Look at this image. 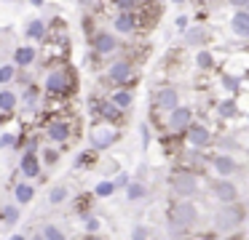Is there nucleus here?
Listing matches in <instances>:
<instances>
[{"label":"nucleus","instance_id":"f257e3e1","mask_svg":"<svg viewBox=\"0 0 249 240\" xmlns=\"http://www.w3.org/2000/svg\"><path fill=\"white\" fill-rule=\"evenodd\" d=\"M43 91L49 96H67L72 94V78L65 67H56L46 75V83H43Z\"/></svg>","mask_w":249,"mask_h":240},{"label":"nucleus","instance_id":"f03ea898","mask_svg":"<svg viewBox=\"0 0 249 240\" xmlns=\"http://www.w3.org/2000/svg\"><path fill=\"white\" fill-rule=\"evenodd\" d=\"M121 139L118 128L113 126V123H102V126H94L91 133H89V144H91L94 152H102V149L113 147L115 142Z\"/></svg>","mask_w":249,"mask_h":240},{"label":"nucleus","instance_id":"7ed1b4c3","mask_svg":"<svg viewBox=\"0 0 249 240\" xmlns=\"http://www.w3.org/2000/svg\"><path fill=\"white\" fill-rule=\"evenodd\" d=\"M244 222V208L236 206V203H231V206H222L220 211L214 213V227L220 229V232H233V229H238Z\"/></svg>","mask_w":249,"mask_h":240},{"label":"nucleus","instance_id":"20e7f679","mask_svg":"<svg viewBox=\"0 0 249 240\" xmlns=\"http://www.w3.org/2000/svg\"><path fill=\"white\" fill-rule=\"evenodd\" d=\"M196 219H198V208H196L190 200H179L177 206L172 208L169 222H174V224H179L182 229H188V227H193V224H196Z\"/></svg>","mask_w":249,"mask_h":240},{"label":"nucleus","instance_id":"39448f33","mask_svg":"<svg viewBox=\"0 0 249 240\" xmlns=\"http://www.w3.org/2000/svg\"><path fill=\"white\" fill-rule=\"evenodd\" d=\"M172 190L177 197H193L198 192V179L193 174H174L172 176Z\"/></svg>","mask_w":249,"mask_h":240},{"label":"nucleus","instance_id":"423d86ee","mask_svg":"<svg viewBox=\"0 0 249 240\" xmlns=\"http://www.w3.org/2000/svg\"><path fill=\"white\" fill-rule=\"evenodd\" d=\"M46 136H49L51 142H56V144L70 142V136H72L70 120H51L49 126H46Z\"/></svg>","mask_w":249,"mask_h":240},{"label":"nucleus","instance_id":"0eeeda50","mask_svg":"<svg viewBox=\"0 0 249 240\" xmlns=\"http://www.w3.org/2000/svg\"><path fill=\"white\" fill-rule=\"evenodd\" d=\"M107 78L113 83H126V80L134 78V64L126 62V59H118V62H113L107 67Z\"/></svg>","mask_w":249,"mask_h":240},{"label":"nucleus","instance_id":"6e6552de","mask_svg":"<svg viewBox=\"0 0 249 240\" xmlns=\"http://www.w3.org/2000/svg\"><path fill=\"white\" fill-rule=\"evenodd\" d=\"M91 48L97 53H102V56H107V53H113L115 48H118V40H115L113 32H94L91 35Z\"/></svg>","mask_w":249,"mask_h":240},{"label":"nucleus","instance_id":"1a4fd4ad","mask_svg":"<svg viewBox=\"0 0 249 240\" xmlns=\"http://www.w3.org/2000/svg\"><path fill=\"white\" fill-rule=\"evenodd\" d=\"M190 123H193V110L190 107H174L169 112V128L172 131H185Z\"/></svg>","mask_w":249,"mask_h":240},{"label":"nucleus","instance_id":"9d476101","mask_svg":"<svg viewBox=\"0 0 249 240\" xmlns=\"http://www.w3.org/2000/svg\"><path fill=\"white\" fill-rule=\"evenodd\" d=\"M214 197L222 203V206H231V203L238 200V187L233 184L231 179H220L214 184Z\"/></svg>","mask_w":249,"mask_h":240},{"label":"nucleus","instance_id":"9b49d317","mask_svg":"<svg viewBox=\"0 0 249 240\" xmlns=\"http://www.w3.org/2000/svg\"><path fill=\"white\" fill-rule=\"evenodd\" d=\"M185 131H188V142L193 144L196 149H204V147H209L212 144V133H209V128L206 126H193V123H190L188 128H185Z\"/></svg>","mask_w":249,"mask_h":240},{"label":"nucleus","instance_id":"f8f14e48","mask_svg":"<svg viewBox=\"0 0 249 240\" xmlns=\"http://www.w3.org/2000/svg\"><path fill=\"white\" fill-rule=\"evenodd\" d=\"M113 27H115V32H121V35H131V32L140 27V19H137L134 11H121V14L115 16Z\"/></svg>","mask_w":249,"mask_h":240},{"label":"nucleus","instance_id":"ddd939ff","mask_svg":"<svg viewBox=\"0 0 249 240\" xmlns=\"http://www.w3.org/2000/svg\"><path fill=\"white\" fill-rule=\"evenodd\" d=\"M156 107L158 110H166V112H172L174 107H179V91L177 88H161V91H156Z\"/></svg>","mask_w":249,"mask_h":240},{"label":"nucleus","instance_id":"4468645a","mask_svg":"<svg viewBox=\"0 0 249 240\" xmlns=\"http://www.w3.org/2000/svg\"><path fill=\"white\" fill-rule=\"evenodd\" d=\"M19 171H22L24 181L38 179L40 176V158L38 155H22V158H19Z\"/></svg>","mask_w":249,"mask_h":240},{"label":"nucleus","instance_id":"2eb2a0df","mask_svg":"<svg viewBox=\"0 0 249 240\" xmlns=\"http://www.w3.org/2000/svg\"><path fill=\"white\" fill-rule=\"evenodd\" d=\"M35 59H38V48H33V46L14 48V67H17V69H27Z\"/></svg>","mask_w":249,"mask_h":240},{"label":"nucleus","instance_id":"dca6fc26","mask_svg":"<svg viewBox=\"0 0 249 240\" xmlns=\"http://www.w3.org/2000/svg\"><path fill=\"white\" fill-rule=\"evenodd\" d=\"M212 165H214V171L220 176H231V174H236V171H238V163L228 152H217L214 158H212Z\"/></svg>","mask_w":249,"mask_h":240},{"label":"nucleus","instance_id":"f3484780","mask_svg":"<svg viewBox=\"0 0 249 240\" xmlns=\"http://www.w3.org/2000/svg\"><path fill=\"white\" fill-rule=\"evenodd\" d=\"M33 197H35V187L30 181L14 184V200H17V206H27V203H33Z\"/></svg>","mask_w":249,"mask_h":240},{"label":"nucleus","instance_id":"a211bd4d","mask_svg":"<svg viewBox=\"0 0 249 240\" xmlns=\"http://www.w3.org/2000/svg\"><path fill=\"white\" fill-rule=\"evenodd\" d=\"M124 190H126V200H131V203H140L147 197V187H145V181H140V179H131Z\"/></svg>","mask_w":249,"mask_h":240},{"label":"nucleus","instance_id":"6ab92c4d","mask_svg":"<svg viewBox=\"0 0 249 240\" xmlns=\"http://www.w3.org/2000/svg\"><path fill=\"white\" fill-rule=\"evenodd\" d=\"M97 117H102L105 123H118L121 120V110L113 104V101H99V110H97Z\"/></svg>","mask_w":249,"mask_h":240},{"label":"nucleus","instance_id":"aec40b11","mask_svg":"<svg viewBox=\"0 0 249 240\" xmlns=\"http://www.w3.org/2000/svg\"><path fill=\"white\" fill-rule=\"evenodd\" d=\"M231 27H233V32H236V35L249 37V11H236V14H233V19H231Z\"/></svg>","mask_w":249,"mask_h":240},{"label":"nucleus","instance_id":"412c9836","mask_svg":"<svg viewBox=\"0 0 249 240\" xmlns=\"http://www.w3.org/2000/svg\"><path fill=\"white\" fill-rule=\"evenodd\" d=\"M110 101H113L121 112H126L131 104H134V94H131V91H126V88H118V91H113V94H110Z\"/></svg>","mask_w":249,"mask_h":240},{"label":"nucleus","instance_id":"4be33fe9","mask_svg":"<svg viewBox=\"0 0 249 240\" xmlns=\"http://www.w3.org/2000/svg\"><path fill=\"white\" fill-rule=\"evenodd\" d=\"M19 206L17 203H6V206H0V222L6 224V227H14V224L19 222Z\"/></svg>","mask_w":249,"mask_h":240},{"label":"nucleus","instance_id":"5701e85b","mask_svg":"<svg viewBox=\"0 0 249 240\" xmlns=\"http://www.w3.org/2000/svg\"><path fill=\"white\" fill-rule=\"evenodd\" d=\"M24 37H27V40H43L46 37V24L40 19L27 21V27H24Z\"/></svg>","mask_w":249,"mask_h":240},{"label":"nucleus","instance_id":"b1692460","mask_svg":"<svg viewBox=\"0 0 249 240\" xmlns=\"http://www.w3.org/2000/svg\"><path fill=\"white\" fill-rule=\"evenodd\" d=\"M19 104V96L14 94L11 88H3L0 91V112H14Z\"/></svg>","mask_w":249,"mask_h":240},{"label":"nucleus","instance_id":"393cba45","mask_svg":"<svg viewBox=\"0 0 249 240\" xmlns=\"http://www.w3.org/2000/svg\"><path fill=\"white\" fill-rule=\"evenodd\" d=\"M67 197H70V190H67L65 184H56V187H51L49 190V203L51 206H59V203H65Z\"/></svg>","mask_w":249,"mask_h":240},{"label":"nucleus","instance_id":"a878e982","mask_svg":"<svg viewBox=\"0 0 249 240\" xmlns=\"http://www.w3.org/2000/svg\"><path fill=\"white\" fill-rule=\"evenodd\" d=\"M94 195H97V197H113L115 195L113 179H99L97 184H94Z\"/></svg>","mask_w":249,"mask_h":240},{"label":"nucleus","instance_id":"bb28decb","mask_svg":"<svg viewBox=\"0 0 249 240\" xmlns=\"http://www.w3.org/2000/svg\"><path fill=\"white\" fill-rule=\"evenodd\" d=\"M38 88L35 85H27V88L22 91V101H24V110H35L38 107Z\"/></svg>","mask_w":249,"mask_h":240},{"label":"nucleus","instance_id":"cd10ccee","mask_svg":"<svg viewBox=\"0 0 249 240\" xmlns=\"http://www.w3.org/2000/svg\"><path fill=\"white\" fill-rule=\"evenodd\" d=\"M217 115H220V117H236L238 115V104L233 99L220 101V104H217Z\"/></svg>","mask_w":249,"mask_h":240},{"label":"nucleus","instance_id":"c85d7f7f","mask_svg":"<svg viewBox=\"0 0 249 240\" xmlns=\"http://www.w3.org/2000/svg\"><path fill=\"white\" fill-rule=\"evenodd\" d=\"M196 67L204 69V72H206V69H212V67H214V56H212L209 51H204V48H201V51L196 53Z\"/></svg>","mask_w":249,"mask_h":240},{"label":"nucleus","instance_id":"c756f323","mask_svg":"<svg viewBox=\"0 0 249 240\" xmlns=\"http://www.w3.org/2000/svg\"><path fill=\"white\" fill-rule=\"evenodd\" d=\"M94 160H97V152L89 147V149H83V152H78V158H75V163H72V165H75V168H83V165H91Z\"/></svg>","mask_w":249,"mask_h":240},{"label":"nucleus","instance_id":"7c9ffc66","mask_svg":"<svg viewBox=\"0 0 249 240\" xmlns=\"http://www.w3.org/2000/svg\"><path fill=\"white\" fill-rule=\"evenodd\" d=\"M40 235H43L46 240H67V235L62 232V229L56 227V224H46V227L40 229Z\"/></svg>","mask_w":249,"mask_h":240},{"label":"nucleus","instance_id":"2f4dec72","mask_svg":"<svg viewBox=\"0 0 249 240\" xmlns=\"http://www.w3.org/2000/svg\"><path fill=\"white\" fill-rule=\"evenodd\" d=\"M14 78H17V67L14 64H3L0 67V85H8Z\"/></svg>","mask_w":249,"mask_h":240},{"label":"nucleus","instance_id":"473e14b6","mask_svg":"<svg viewBox=\"0 0 249 240\" xmlns=\"http://www.w3.org/2000/svg\"><path fill=\"white\" fill-rule=\"evenodd\" d=\"M83 227H86L89 235H97L99 227H102V222H99L97 216H91V213H86V216H83Z\"/></svg>","mask_w":249,"mask_h":240},{"label":"nucleus","instance_id":"72a5a7b5","mask_svg":"<svg viewBox=\"0 0 249 240\" xmlns=\"http://www.w3.org/2000/svg\"><path fill=\"white\" fill-rule=\"evenodd\" d=\"M40 155H43V163L46 165H56V163H59V149L46 147V149H40Z\"/></svg>","mask_w":249,"mask_h":240},{"label":"nucleus","instance_id":"f704fd0d","mask_svg":"<svg viewBox=\"0 0 249 240\" xmlns=\"http://www.w3.org/2000/svg\"><path fill=\"white\" fill-rule=\"evenodd\" d=\"M14 144H17V133H11V131L0 133V149H11Z\"/></svg>","mask_w":249,"mask_h":240},{"label":"nucleus","instance_id":"c9c22d12","mask_svg":"<svg viewBox=\"0 0 249 240\" xmlns=\"http://www.w3.org/2000/svg\"><path fill=\"white\" fill-rule=\"evenodd\" d=\"M129 181H131V176L126 174V171H118V174H115V179H113V184H115V190H124Z\"/></svg>","mask_w":249,"mask_h":240},{"label":"nucleus","instance_id":"e433bc0d","mask_svg":"<svg viewBox=\"0 0 249 240\" xmlns=\"http://www.w3.org/2000/svg\"><path fill=\"white\" fill-rule=\"evenodd\" d=\"M150 238V232H147V227H142V224H137L134 229H131V240H147Z\"/></svg>","mask_w":249,"mask_h":240},{"label":"nucleus","instance_id":"4c0bfd02","mask_svg":"<svg viewBox=\"0 0 249 240\" xmlns=\"http://www.w3.org/2000/svg\"><path fill=\"white\" fill-rule=\"evenodd\" d=\"M185 40H188L190 46H196V43H201V40H204V30H201V27H198V30L188 32V37H185Z\"/></svg>","mask_w":249,"mask_h":240},{"label":"nucleus","instance_id":"58836bf2","mask_svg":"<svg viewBox=\"0 0 249 240\" xmlns=\"http://www.w3.org/2000/svg\"><path fill=\"white\" fill-rule=\"evenodd\" d=\"M222 85H225L228 91H238L241 80H238V78H231V75H225V78H222Z\"/></svg>","mask_w":249,"mask_h":240},{"label":"nucleus","instance_id":"ea45409f","mask_svg":"<svg viewBox=\"0 0 249 240\" xmlns=\"http://www.w3.org/2000/svg\"><path fill=\"white\" fill-rule=\"evenodd\" d=\"M118 5V11H134L137 8V0H113Z\"/></svg>","mask_w":249,"mask_h":240},{"label":"nucleus","instance_id":"a19ab883","mask_svg":"<svg viewBox=\"0 0 249 240\" xmlns=\"http://www.w3.org/2000/svg\"><path fill=\"white\" fill-rule=\"evenodd\" d=\"M38 142H35V139H30L27 144H24V149H22V155H38Z\"/></svg>","mask_w":249,"mask_h":240},{"label":"nucleus","instance_id":"79ce46f5","mask_svg":"<svg viewBox=\"0 0 249 240\" xmlns=\"http://www.w3.org/2000/svg\"><path fill=\"white\" fill-rule=\"evenodd\" d=\"M140 133H142V144H145V147H147V144H150V128H147L145 123H142V126H140Z\"/></svg>","mask_w":249,"mask_h":240},{"label":"nucleus","instance_id":"37998d69","mask_svg":"<svg viewBox=\"0 0 249 240\" xmlns=\"http://www.w3.org/2000/svg\"><path fill=\"white\" fill-rule=\"evenodd\" d=\"M174 27H177L179 32L188 30V16H177V21H174Z\"/></svg>","mask_w":249,"mask_h":240},{"label":"nucleus","instance_id":"c03bdc74","mask_svg":"<svg viewBox=\"0 0 249 240\" xmlns=\"http://www.w3.org/2000/svg\"><path fill=\"white\" fill-rule=\"evenodd\" d=\"M231 5H236L238 11H249V0H231Z\"/></svg>","mask_w":249,"mask_h":240},{"label":"nucleus","instance_id":"a18cd8bd","mask_svg":"<svg viewBox=\"0 0 249 240\" xmlns=\"http://www.w3.org/2000/svg\"><path fill=\"white\" fill-rule=\"evenodd\" d=\"M8 240H27V235H19V232H17V235H11Z\"/></svg>","mask_w":249,"mask_h":240},{"label":"nucleus","instance_id":"49530a36","mask_svg":"<svg viewBox=\"0 0 249 240\" xmlns=\"http://www.w3.org/2000/svg\"><path fill=\"white\" fill-rule=\"evenodd\" d=\"M30 240H46V238H43V235H40V232H35V235H33V238H30Z\"/></svg>","mask_w":249,"mask_h":240},{"label":"nucleus","instance_id":"de8ad7c7","mask_svg":"<svg viewBox=\"0 0 249 240\" xmlns=\"http://www.w3.org/2000/svg\"><path fill=\"white\" fill-rule=\"evenodd\" d=\"M30 3H33V5H43L46 0H30Z\"/></svg>","mask_w":249,"mask_h":240},{"label":"nucleus","instance_id":"09e8293b","mask_svg":"<svg viewBox=\"0 0 249 240\" xmlns=\"http://www.w3.org/2000/svg\"><path fill=\"white\" fill-rule=\"evenodd\" d=\"M86 240H102V238H99V235H89Z\"/></svg>","mask_w":249,"mask_h":240},{"label":"nucleus","instance_id":"8fccbe9b","mask_svg":"<svg viewBox=\"0 0 249 240\" xmlns=\"http://www.w3.org/2000/svg\"><path fill=\"white\" fill-rule=\"evenodd\" d=\"M172 3H177V5H182V3H185V0H172Z\"/></svg>","mask_w":249,"mask_h":240},{"label":"nucleus","instance_id":"3c124183","mask_svg":"<svg viewBox=\"0 0 249 240\" xmlns=\"http://www.w3.org/2000/svg\"><path fill=\"white\" fill-rule=\"evenodd\" d=\"M89 3H94V0H83V5H89Z\"/></svg>","mask_w":249,"mask_h":240},{"label":"nucleus","instance_id":"603ef678","mask_svg":"<svg viewBox=\"0 0 249 240\" xmlns=\"http://www.w3.org/2000/svg\"><path fill=\"white\" fill-rule=\"evenodd\" d=\"M172 240H185V238H172Z\"/></svg>","mask_w":249,"mask_h":240},{"label":"nucleus","instance_id":"864d4df0","mask_svg":"<svg viewBox=\"0 0 249 240\" xmlns=\"http://www.w3.org/2000/svg\"><path fill=\"white\" fill-rule=\"evenodd\" d=\"M0 206H3V203H0Z\"/></svg>","mask_w":249,"mask_h":240}]
</instances>
